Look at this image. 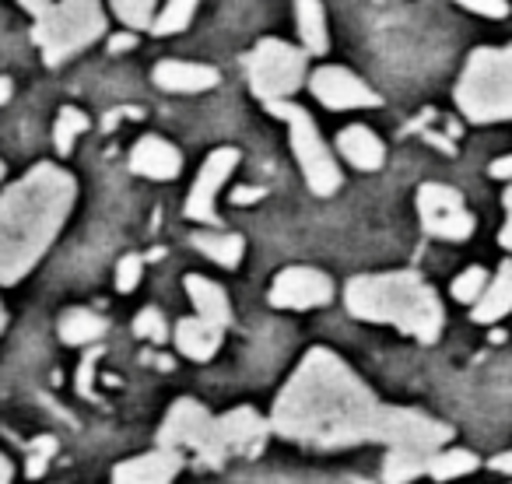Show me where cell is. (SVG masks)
<instances>
[{
    "label": "cell",
    "instance_id": "4",
    "mask_svg": "<svg viewBox=\"0 0 512 484\" xmlns=\"http://www.w3.org/2000/svg\"><path fill=\"white\" fill-rule=\"evenodd\" d=\"M456 106L470 123L512 120V46H481L467 57Z\"/></svg>",
    "mask_w": 512,
    "mask_h": 484
},
{
    "label": "cell",
    "instance_id": "31",
    "mask_svg": "<svg viewBox=\"0 0 512 484\" xmlns=\"http://www.w3.org/2000/svg\"><path fill=\"white\" fill-rule=\"evenodd\" d=\"M134 334L141 337V341H155V344H165L169 341V323H165L162 309H141L134 320Z\"/></svg>",
    "mask_w": 512,
    "mask_h": 484
},
{
    "label": "cell",
    "instance_id": "42",
    "mask_svg": "<svg viewBox=\"0 0 512 484\" xmlns=\"http://www.w3.org/2000/svg\"><path fill=\"white\" fill-rule=\"evenodd\" d=\"M11 99V81L8 78H0V106Z\"/></svg>",
    "mask_w": 512,
    "mask_h": 484
},
{
    "label": "cell",
    "instance_id": "32",
    "mask_svg": "<svg viewBox=\"0 0 512 484\" xmlns=\"http://www.w3.org/2000/svg\"><path fill=\"white\" fill-rule=\"evenodd\" d=\"M141 278H144V257L141 253H127V257L116 264V292L130 295Z\"/></svg>",
    "mask_w": 512,
    "mask_h": 484
},
{
    "label": "cell",
    "instance_id": "40",
    "mask_svg": "<svg viewBox=\"0 0 512 484\" xmlns=\"http://www.w3.org/2000/svg\"><path fill=\"white\" fill-rule=\"evenodd\" d=\"M15 481V467H11V460L4 453H0V484H11Z\"/></svg>",
    "mask_w": 512,
    "mask_h": 484
},
{
    "label": "cell",
    "instance_id": "33",
    "mask_svg": "<svg viewBox=\"0 0 512 484\" xmlns=\"http://www.w3.org/2000/svg\"><path fill=\"white\" fill-rule=\"evenodd\" d=\"M53 453H57V439H53V435L36 439V442H32V449H29V467H25V474H29L32 481H36V477H43L46 467H50V460H53Z\"/></svg>",
    "mask_w": 512,
    "mask_h": 484
},
{
    "label": "cell",
    "instance_id": "15",
    "mask_svg": "<svg viewBox=\"0 0 512 484\" xmlns=\"http://www.w3.org/2000/svg\"><path fill=\"white\" fill-rule=\"evenodd\" d=\"M186 467V456L179 449L158 446L151 453L120 460L109 474V484H172L179 470Z\"/></svg>",
    "mask_w": 512,
    "mask_h": 484
},
{
    "label": "cell",
    "instance_id": "41",
    "mask_svg": "<svg viewBox=\"0 0 512 484\" xmlns=\"http://www.w3.org/2000/svg\"><path fill=\"white\" fill-rule=\"evenodd\" d=\"M260 197V190H235V204H249V200H256Z\"/></svg>",
    "mask_w": 512,
    "mask_h": 484
},
{
    "label": "cell",
    "instance_id": "37",
    "mask_svg": "<svg viewBox=\"0 0 512 484\" xmlns=\"http://www.w3.org/2000/svg\"><path fill=\"white\" fill-rule=\"evenodd\" d=\"M488 467H491V470H498V474H509V477H512V449H505V453L491 456Z\"/></svg>",
    "mask_w": 512,
    "mask_h": 484
},
{
    "label": "cell",
    "instance_id": "14",
    "mask_svg": "<svg viewBox=\"0 0 512 484\" xmlns=\"http://www.w3.org/2000/svg\"><path fill=\"white\" fill-rule=\"evenodd\" d=\"M313 95L323 102L327 109H365V106H379V95L365 85L358 74H351L348 67H320L309 81Z\"/></svg>",
    "mask_w": 512,
    "mask_h": 484
},
{
    "label": "cell",
    "instance_id": "20",
    "mask_svg": "<svg viewBox=\"0 0 512 484\" xmlns=\"http://www.w3.org/2000/svg\"><path fill=\"white\" fill-rule=\"evenodd\" d=\"M337 148H341V155L362 172H376V169H383V162H386L383 141H379L369 127H362V123L344 127L341 137H337Z\"/></svg>",
    "mask_w": 512,
    "mask_h": 484
},
{
    "label": "cell",
    "instance_id": "8",
    "mask_svg": "<svg viewBox=\"0 0 512 484\" xmlns=\"http://www.w3.org/2000/svg\"><path fill=\"white\" fill-rule=\"evenodd\" d=\"M158 446L179 449V453L190 449L200 463L221 467L218 442H214V414L193 397H179L176 404L169 407L162 428H158Z\"/></svg>",
    "mask_w": 512,
    "mask_h": 484
},
{
    "label": "cell",
    "instance_id": "30",
    "mask_svg": "<svg viewBox=\"0 0 512 484\" xmlns=\"http://www.w3.org/2000/svg\"><path fill=\"white\" fill-rule=\"evenodd\" d=\"M484 285H488V271H484V267H470V271H463L460 278L453 281V299L463 302V306H474V302L481 299Z\"/></svg>",
    "mask_w": 512,
    "mask_h": 484
},
{
    "label": "cell",
    "instance_id": "21",
    "mask_svg": "<svg viewBox=\"0 0 512 484\" xmlns=\"http://www.w3.org/2000/svg\"><path fill=\"white\" fill-rule=\"evenodd\" d=\"M509 313H512V260H505V264L495 271V278H488L481 299L474 302V320L495 323Z\"/></svg>",
    "mask_w": 512,
    "mask_h": 484
},
{
    "label": "cell",
    "instance_id": "35",
    "mask_svg": "<svg viewBox=\"0 0 512 484\" xmlns=\"http://www.w3.org/2000/svg\"><path fill=\"white\" fill-rule=\"evenodd\" d=\"M505 250H512V186L505 190V225H502V235H498Z\"/></svg>",
    "mask_w": 512,
    "mask_h": 484
},
{
    "label": "cell",
    "instance_id": "18",
    "mask_svg": "<svg viewBox=\"0 0 512 484\" xmlns=\"http://www.w3.org/2000/svg\"><path fill=\"white\" fill-rule=\"evenodd\" d=\"M155 85L165 92H207L218 85V71L207 64H190V60H165L155 67Z\"/></svg>",
    "mask_w": 512,
    "mask_h": 484
},
{
    "label": "cell",
    "instance_id": "27",
    "mask_svg": "<svg viewBox=\"0 0 512 484\" xmlns=\"http://www.w3.org/2000/svg\"><path fill=\"white\" fill-rule=\"evenodd\" d=\"M85 130H88V116L81 113V109H74V106H64V109H60L57 127H53V144H57L60 155H71L74 137L85 134Z\"/></svg>",
    "mask_w": 512,
    "mask_h": 484
},
{
    "label": "cell",
    "instance_id": "34",
    "mask_svg": "<svg viewBox=\"0 0 512 484\" xmlns=\"http://www.w3.org/2000/svg\"><path fill=\"white\" fill-rule=\"evenodd\" d=\"M460 8L474 11L481 18H505L509 15V0H456Z\"/></svg>",
    "mask_w": 512,
    "mask_h": 484
},
{
    "label": "cell",
    "instance_id": "24",
    "mask_svg": "<svg viewBox=\"0 0 512 484\" xmlns=\"http://www.w3.org/2000/svg\"><path fill=\"white\" fill-rule=\"evenodd\" d=\"M193 246L204 253L207 260H214L218 267H239L242 253H246V242L235 232H197L193 235Z\"/></svg>",
    "mask_w": 512,
    "mask_h": 484
},
{
    "label": "cell",
    "instance_id": "9",
    "mask_svg": "<svg viewBox=\"0 0 512 484\" xmlns=\"http://www.w3.org/2000/svg\"><path fill=\"white\" fill-rule=\"evenodd\" d=\"M453 439V425L432 418V414L418 411V407H397L383 404L376 425V442H383L386 449H411V453L432 456L435 449H442Z\"/></svg>",
    "mask_w": 512,
    "mask_h": 484
},
{
    "label": "cell",
    "instance_id": "12",
    "mask_svg": "<svg viewBox=\"0 0 512 484\" xmlns=\"http://www.w3.org/2000/svg\"><path fill=\"white\" fill-rule=\"evenodd\" d=\"M271 435V421L260 418L253 407H232L228 414L214 418V442H218L221 463L228 456H256Z\"/></svg>",
    "mask_w": 512,
    "mask_h": 484
},
{
    "label": "cell",
    "instance_id": "7",
    "mask_svg": "<svg viewBox=\"0 0 512 484\" xmlns=\"http://www.w3.org/2000/svg\"><path fill=\"white\" fill-rule=\"evenodd\" d=\"M306 81V53L281 39H260L249 53V85L264 102H281Z\"/></svg>",
    "mask_w": 512,
    "mask_h": 484
},
{
    "label": "cell",
    "instance_id": "43",
    "mask_svg": "<svg viewBox=\"0 0 512 484\" xmlns=\"http://www.w3.org/2000/svg\"><path fill=\"white\" fill-rule=\"evenodd\" d=\"M4 327H8V309H4V302H0V334H4Z\"/></svg>",
    "mask_w": 512,
    "mask_h": 484
},
{
    "label": "cell",
    "instance_id": "16",
    "mask_svg": "<svg viewBox=\"0 0 512 484\" xmlns=\"http://www.w3.org/2000/svg\"><path fill=\"white\" fill-rule=\"evenodd\" d=\"M130 169H134L137 176L158 179V183H162V179L179 176L183 155H179L169 141H162V137H144V141H137L134 151H130Z\"/></svg>",
    "mask_w": 512,
    "mask_h": 484
},
{
    "label": "cell",
    "instance_id": "29",
    "mask_svg": "<svg viewBox=\"0 0 512 484\" xmlns=\"http://www.w3.org/2000/svg\"><path fill=\"white\" fill-rule=\"evenodd\" d=\"M127 29H148L155 22V0H109Z\"/></svg>",
    "mask_w": 512,
    "mask_h": 484
},
{
    "label": "cell",
    "instance_id": "3",
    "mask_svg": "<svg viewBox=\"0 0 512 484\" xmlns=\"http://www.w3.org/2000/svg\"><path fill=\"white\" fill-rule=\"evenodd\" d=\"M344 306L355 320L390 323L400 334L418 337L421 344L439 341L446 323L439 295L418 271L358 274L344 288Z\"/></svg>",
    "mask_w": 512,
    "mask_h": 484
},
{
    "label": "cell",
    "instance_id": "25",
    "mask_svg": "<svg viewBox=\"0 0 512 484\" xmlns=\"http://www.w3.org/2000/svg\"><path fill=\"white\" fill-rule=\"evenodd\" d=\"M477 467H481V456L477 453H470V449H456V446H449V449L442 446L428 456L425 474L432 477V481H456V477H463V474H474Z\"/></svg>",
    "mask_w": 512,
    "mask_h": 484
},
{
    "label": "cell",
    "instance_id": "19",
    "mask_svg": "<svg viewBox=\"0 0 512 484\" xmlns=\"http://www.w3.org/2000/svg\"><path fill=\"white\" fill-rule=\"evenodd\" d=\"M183 285L200 320L214 323V327H228V323H232V302H228V292L218 281L200 278V274H186Z\"/></svg>",
    "mask_w": 512,
    "mask_h": 484
},
{
    "label": "cell",
    "instance_id": "38",
    "mask_svg": "<svg viewBox=\"0 0 512 484\" xmlns=\"http://www.w3.org/2000/svg\"><path fill=\"white\" fill-rule=\"evenodd\" d=\"M18 4H22V8H25V11H32V15H36V18H39V15H43V11H46V8H50L53 0H18Z\"/></svg>",
    "mask_w": 512,
    "mask_h": 484
},
{
    "label": "cell",
    "instance_id": "28",
    "mask_svg": "<svg viewBox=\"0 0 512 484\" xmlns=\"http://www.w3.org/2000/svg\"><path fill=\"white\" fill-rule=\"evenodd\" d=\"M193 11H197V0H169L162 15H158L155 22H151V29H155L158 36H172V32H183L186 25H190Z\"/></svg>",
    "mask_w": 512,
    "mask_h": 484
},
{
    "label": "cell",
    "instance_id": "22",
    "mask_svg": "<svg viewBox=\"0 0 512 484\" xmlns=\"http://www.w3.org/2000/svg\"><path fill=\"white\" fill-rule=\"evenodd\" d=\"M106 327H109V323L102 320L99 313L74 306V309H67V313L60 316L57 334H60V341H64V344H71V348H81V344H95V341H99V337L106 334Z\"/></svg>",
    "mask_w": 512,
    "mask_h": 484
},
{
    "label": "cell",
    "instance_id": "10",
    "mask_svg": "<svg viewBox=\"0 0 512 484\" xmlns=\"http://www.w3.org/2000/svg\"><path fill=\"white\" fill-rule=\"evenodd\" d=\"M418 214L421 225L432 239L463 242L474 235V214L463 207V197L446 183H421L418 186Z\"/></svg>",
    "mask_w": 512,
    "mask_h": 484
},
{
    "label": "cell",
    "instance_id": "1",
    "mask_svg": "<svg viewBox=\"0 0 512 484\" xmlns=\"http://www.w3.org/2000/svg\"><path fill=\"white\" fill-rule=\"evenodd\" d=\"M383 400L330 348H313L278 393L271 432L313 449H348L376 442Z\"/></svg>",
    "mask_w": 512,
    "mask_h": 484
},
{
    "label": "cell",
    "instance_id": "5",
    "mask_svg": "<svg viewBox=\"0 0 512 484\" xmlns=\"http://www.w3.org/2000/svg\"><path fill=\"white\" fill-rule=\"evenodd\" d=\"M106 32V15L99 0H60L39 15L36 43L50 64L74 57Z\"/></svg>",
    "mask_w": 512,
    "mask_h": 484
},
{
    "label": "cell",
    "instance_id": "36",
    "mask_svg": "<svg viewBox=\"0 0 512 484\" xmlns=\"http://www.w3.org/2000/svg\"><path fill=\"white\" fill-rule=\"evenodd\" d=\"M488 172H491V179H512V155L495 158V162L488 165Z\"/></svg>",
    "mask_w": 512,
    "mask_h": 484
},
{
    "label": "cell",
    "instance_id": "13",
    "mask_svg": "<svg viewBox=\"0 0 512 484\" xmlns=\"http://www.w3.org/2000/svg\"><path fill=\"white\" fill-rule=\"evenodd\" d=\"M235 165H239V151L235 148H218L207 155L204 169L197 172L190 197H186V218L200 221V225H221L218 211H214V197L225 186V179L232 176Z\"/></svg>",
    "mask_w": 512,
    "mask_h": 484
},
{
    "label": "cell",
    "instance_id": "2",
    "mask_svg": "<svg viewBox=\"0 0 512 484\" xmlns=\"http://www.w3.org/2000/svg\"><path fill=\"white\" fill-rule=\"evenodd\" d=\"M78 197L74 176L57 165H36L0 197V285H18L64 228Z\"/></svg>",
    "mask_w": 512,
    "mask_h": 484
},
{
    "label": "cell",
    "instance_id": "6",
    "mask_svg": "<svg viewBox=\"0 0 512 484\" xmlns=\"http://www.w3.org/2000/svg\"><path fill=\"white\" fill-rule=\"evenodd\" d=\"M267 106H271V113L278 116V120L288 123L292 151H295V158H299V169H302V176H306L309 190H313L316 197H334V193L341 190V169H337L327 141H323L320 130H316L313 116L302 106H292V102H285V99L267 102Z\"/></svg>",
    "mask_w": 512,
    "mask_h": 484
},
{
    "label": "cell",
    "instance_id": "26",
    "mask_svg": "<svg viewBox=\"0 0 512 484\" xmlns=\"http://www.w3.org/2000/svg\"><path fill=\"white\" fill-rule=\"evenodd\" d=\"M425 470H428V456L411 453V449H397V446L386 449L383 484H411V481H418V477H425Z\"/></svg>",
    "mask_w": 512,
    "mask_h": 484
},
{
    "label": "cell",
    "instance_id": "44",
    "mask_svg": "<svg viewBox=\"0 0 512 484\" xmlns=\"http://www.w3.org/2000/svg\"><path fill=\"white\" fill-rule=\"evenodd\" d=\"M0 179H4V162H0Z\"/></svg>",
    "mask_w": 512,
    "mask_h": 484
},
{
    "label": "cell",
    "instance_id": "45",
    "mask_svg": "<svg viewBox=\"0 0 512 484\" xmlns=\"http://www.w3.org/2000/svg\"><path fill=\"white\" fill-rule=\"evenodd\" d=\"M355 484H369V481H355Z\"/></svg>",
    "mask_w": 512,
    "mask_h": 484
},
{
    "label": "cell",
    "instance_id": "23",
    "mask_svg": "<svg viewBox=\"0 0 512 484\" xmlns=\"http://www.w3.org/2000/svg\"><path fill=\"white\" fill-rule=\"evenodd\" d=\"M295 22H299V36L306 43V53H327V15H323L320 0H295Z\"/></svg>",
    "mask_w": 512,
    "mask_h": 484
},
{
    "label": "cell",
    "instance_id": "11",
    "mask_svg": "<svg viewBox=\"0 0 512 484\" xmlns=\"http://www.w3.org/2000/svg\"><path fill=\"white\" fill-rule=\"evenodd\" d=\"M274 309H320L334 299V281L316 267H285L267 292Z\"/></svg>",
    "mask_w": 512,
    "mask_h": 484
},
{
    "label": "cell",
    "instance_id": "17",
    "mask_svg": "<svg viewBox=\"0 0 512 484\" xmlns=\"http://www.w3.org/2000/svg\"><path fill=\"white\" fill-rule=\"evenodd\" d=\"M176 348L179 355H186L190 362H211L221 348V337H225V327H214V323L200 320V316H186V320L176 323Z\"/></svg>",
    "mask_w": 512,
    "mask_h": 484
},
{
    "label": "cell",
    "instance_id": "39",
    "mask_svg": "<svg viewBox=\"0 0 512 484\" xmlns=\"http://www.w3.org/2000/svg\"><path fill=\"white\" fill-rule=\"evenodd\" d=\"M134 46V36H113L109 39V53H123V50H130Z\"/></svg>",
    "mask_w": 512,
    "mask_h": 484
}]
</instances>
